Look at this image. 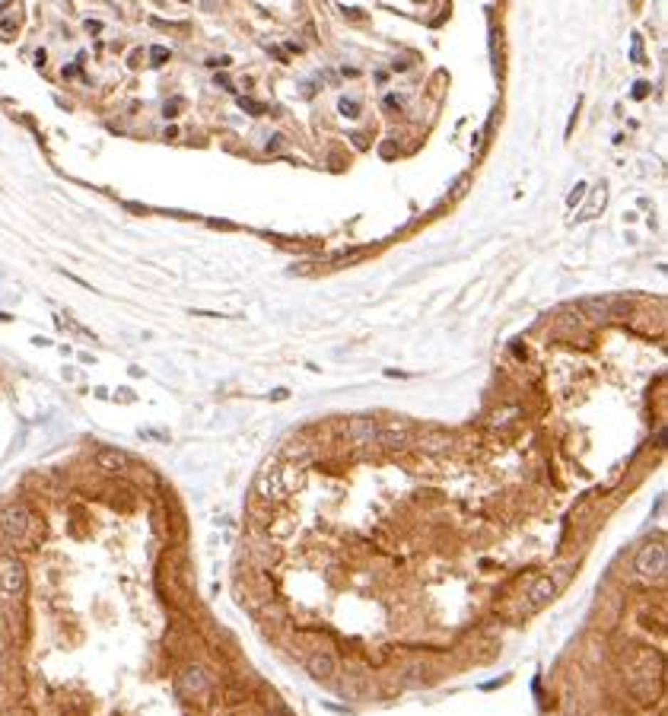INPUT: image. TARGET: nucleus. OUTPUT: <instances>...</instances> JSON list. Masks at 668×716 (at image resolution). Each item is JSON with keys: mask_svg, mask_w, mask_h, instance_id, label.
<instances>
[{"mask_svg": "<svg viewBox=\"0 0 668 716\" xmlns=\"http://www.w3.org/2000/svg\"><path fill=\"white\" fill-rule=\"evenodd\" d=\"M633 570L643 583H662L668 570V548L662 541H646L633 557Z\"/></svg>", "mask_w": 668, "mask_h": 716, "instance_id": "f257e3e1", "label": "nucleus"}, {"mask_svg": "<svg viewBox=\"0 0 668 716\" xmlns=\"http://www.w3.org/2000/svg\"><path fill=\"white\" fill-rule=\"evenodd\" d=\"M210 691H214V681H210V675H207V668L204 665L188 663L179 675H175V694H179V697L194 700V697H207Z\"/></svg>", "mask_w": 668, "mask_h": 716, "instance_id": "f03ea898", "label": "nucleus"}, {"mask_svg": "<svg viewBox=\"0 0 668 716\" xmlns=\"http://www.w3.org/2000/svg\"><path fill=\"white\" fill-rule=\"evenodd\" d=\"M26 592V567L13 554H0V596L4 602H19Z\"/></svg>", "mask_w": 668, "mask_h": 716, "instance_id": "7ed1b4c3", "label": "nucleus"}, {"mask_svg": "<svg viewBox=\"0 0 668 716\" xmlns=\"http://www.w3.org/2000/svg\"><path fill=\"white\" fill-rule=\"evenodd\" d=\"M255 494H258V500L261 503H281V500H286L290 497V487H286V477H283V468L281 465H264L261 468V474H258V481H255Z\"/></svg>", "mask_w": 668, "mask_h": 716, "instance_id": "20e7f679", "label": "nucleus"}, {"mask_svg": "<svg viewBox=\"0 0 668 716\" xmlns=\"http://www.w3.org/2000/svg\"><path fill=\"white\" fill-rule=\"evenodd\" d=\"M32 513L26 503H10V507L0 513V531H4L10 541H26L32 531Z\"/></svg>", "mask_w": 668, "mask_h": 716, "instance_id": "39448f33", "label": "nucleus"}, {"mask_svg": "<svg viewBox=\"0 0 668 716\" xmlns=\"http://www.w3.org/2000/svg\"><path fill=\"white\" fill-rule=\"evenodd\" d=\"M557 596V579L550 576H535L531 579V589L525 592V605H528V615L538 608H544V605L550 602V598Z\"/></svg>", "mask_w": 668, "mask_h": 716, "instance_id": "423d86ee", "label": "nucleus"}, {"mask_svg": "<svg viewBox=\"0 0 668 716\" xmlns=\"http://www.w3.org/2000/svg\"><path fill=\"white\" fill-rule=\"evenodd\" d=\"M306 672L315 681H331L334 672H338V659H334L328 650H315L306 656Z\"/></svg>", "mask_w": 668, "mask_h": 716, "instance_id": "0eeeda50", "label": "nucleus"}, {"mask_svg": "<svg viewBox=\"0 0 668 716\" xmlns=\"http://www.w3.org/2000/svg\"><path fill=\"white\" fill-rule=\"evenodd\" d=\"M347 436H350L353 446H372L379 440V424L372 417H353L347 424Z\"/></svg>", "mask_w": 668, "mask_h": 716, "instance_id": "6e6552de", "label": "nucleus"}, {"mask_svg": "<svg viewBox=\"0 0 668 716\" xmlns=\"http://www.w3.org/2000/svg\"><path fill=\"white\" fill-rule=\"evenodd\" d=\"M127 462L131 459H127V452H121V449H108L105 446V449L95 452V468H102L105 474H121L127 468Z\"/></svg>", "mask_w": 668, "mask_h": 716, "instance_id": "1a4fd4ad", "label": "nucleus"}, {"mask_svg": "<svg viewBox=\"0 0 668 716\" xmlns=\"http://www.w3.org/2000/svg\"><path fill=\"white\" fill-rule=\"evenodd\" d=\"M376 442H382V446L392 449V452H398V449L407 442V424H385V427H379V440Z\"/></svg>", "mask_w": 668, "mask_h": 716, "instance_id": "9d476101", "label": "nucleus"}, {"mask_svg": "<svg viewBox=\"0 0 668 716\" xmlns=\"http://www.w3.org/2000/svg\"><path fill=\"white\" fill-rule=\"evenodd\" d=\"M293 531H296V519H293V516H271L264 535L274 538V541H283V538H290Z\"/></svg>", "mask_w": 668, "mask_h": 716, "instance_id": "9b49d317", "label": "nucleus"}, {"mask_svg": "<svg viewBox=\"0 0 668 716\" xmlns=\"http://www.w3.org/2000/svg\"><path fill=\"white\" fill-rule=\"evenodd\" d=\"M449 446H452V436L442 433V430H427V433L420 436V449H424V452H446Z\"/></svg>", "mask_w": 668, "mask_h": 716, "instance_id": "f8f14e48", "label": "nucleus"}, {"mask_svg": "<svg viewBox=\"0 0 668 716\" xmlns=\"http://www.w3.org/2000/svg\"><path fill=\"white\" fill-rule=\"evenodd\" d=\"M268 716H293V713H290V707L277 697V694H271V697H268Z\"/></svg>", "mask_w": 668, "mask_h": 716, "instance_id": "ddd939ff", "label": "nucleus"}, {"mask_svg": "<svg viewBox=\"0 0 668 716\" xmlns=\"http://www.w3.org/2000/svg\"><path fill=\"white\" fill-rule=\"evenodd\" d=\"M338 108H340V115H347V118H357L360 115V102L357 99H340Z\"/></svg>", "mask_w": 668, "mask_h": 716, "instance_id": "4468645a", "label": "nucleus"}, {"mask_svg": "<svg viewBox=\"0 0 668 716\" xmlns=\"http://www.w3.org/2000/svg\"><path fill=\"white\" fill-rule=\"evenodd\" d=\"M245 700H249V694H245L242 688H226V704H229V707L245 704Z\"/></svg>", "mask_w": 668, "mask_h": 716, "instance_id": "2eb2a0df", "label": "nucleus"}, {"mask_svg": "<svg viewBox=\"0 0 668 716\" xmlns=\"http://www.w3.org/2000/svg\"><path fill=\"white\" fill-rule=\"evenodd\" d=\"M239 105H242L245 112H251V115H264V105H261V102H251L249 95H239Z\"/></svg>", "mask_w": 668, "mask_h": 716, "instance_id": "dca6fc26", "label": "nucleus"}, {"mask_svg": "<svg viewBox=\"0 0 668 716\" xmlns=\"http://www.w3.org/2000/svg\"><path fill=\"white\" fill-rule=\"evenodd\" d=\"M166 58H169V48H162V45H156L153 51H150V64H153V67H160Z\"/></svg>", "mask_w": 668, "mask_h": 716, "instance_id": "f3484780", "label": "nucleus"}, {"mask_svg": "<svg viewBox=\"0 0 668 716\" xmlns=\"http://www.w3.org/2000/svg\"><path fill=\"white\" fill-rule=\"evenodd\" d=\"M382 105H385V112H398V108L405 105V102H401V99H398V95H395V93H388V95H385V102H382Z\"/></svg>", "mask_w": 668, "mask_h": 716, "instance_id": "a211bd4d", "label": "nucleus"}, {"mask_svg": "<svg viewBox=\"0 0 668 716\" xmlns=\"http://www.w3.org/2000/svg\"><path fill=\"white\" fill-rule=\"evenodd\" d=\"M649 90H652V86L646 83V80H637V83H633V99H646V93H649Z\"/></svg>", "mask_w": 668, "mask_h": 716, "instance_id": "6ab92c4d", "label": "nucleus"}, {"mask_svg": "<svg viewBox=\"0 0 668 716\" xmlns=\"http://www.w3.org/2000/svg\"><path fill=\"white\" fill-rule=\"evenodd\" d=\"M583 194H585V185H583V182H579V185H576V188H573V191H570L567 204H570V207H573V204H579V201H583Z\"/></svg>", "mask_w": 668, "mask_h": 716, "instance_id": "aec40b11", "label": "nucleus"}, {"mask_svg": "<svg viewBox=\"0 0 668 716\" xmlns=\"http://www.w3.org/2000/svg\"><path fill=\"white\" fill-rule=\"evenodd\" d=\"M0 29H4L6 36H10V32L16 29V16H4V19H0Z\"/></svg>", "mask_w": 668, "mask_h": 716, "instance_id": "412c9836", "label": "nucleus"}, {"mask_svg": "<svg viewBox=\"0 0 668 716\" xmlns=\"http://www.w3.org/2000/svg\"><path fill=\"white\" fill-rule=\"evenodd\" d=\"M86 32H90V36H99L102 23H99V19H86Z\"/></svg>", "mask_w": 668, "mask_h": 716, "instance_id": "4be33fe9", "label": "nucleus"}, {"mask_svg": "<svg viewBox=\"0 0 668 716\" xmlns=\"http://www.w3.org/2000/svg\"><path fill=\"white\" fill-rule=\"evenodd\" d=\"M179 108H182V102H166L162 112H166V118H172V115H179Z\"/></svg>", "mask_w": 668, "mask_h": 716, "instance_id": "5701e85b", "label": "nucleus"}, {"mask_svg": "<svg viewBox=\"0 0 668 716\" xmlns=\"http://www.w3.org/2000/svg\"><path fill=\"white\" fill-rule=\"evenodd\" d=\"M216 83H220L223 90H229V93H233V80H229L226 73H216Z\"/></svg>", "mask_w": 668, "mask_h": 716, "instance_id": "b1692460", "label": "nucleus"}, {"mask_svg": "<svg viewBox=\"0 0 668 716\" xmlns=\"http://www.w3.org/2000/svg\"><path fill=\"white\" fill-rule=\"evenodd\" d=\"M80 73V64H64V77H77Z\"/></svg>", "mask_w": 668, "mask_h": 716, "instance_id": "393cba45", "label": "nucleus"}, {"mask_svg": "<svg viewBox=\"0 0 668 716\" xmlns=\"http://www.w3.org/2000/svg\"><path fill=\"white\" fill-rule=\"evenodd\" d=\"M45 61H48V54H45V48H38V51H36V64H38V67H42V64H45Z\"/></svg>", "mask_w": 668, "mask_h": 716, "instance_id": "a878e982", "label": "nucleus"}, {"mask_svg": "<svg viewBox=\"0 0 668 716\" xmlns=\"http://www.w3.org/2000/svg\"><path fill=\"white\" fill-rule=\"evenodd\" d=\"M182 4H188V0H182Z\"/></svg>", "mask_w": 668, "mask_h": 716, "instance_id": "bb28decb", "label": "nucleus"}]
</instances>
